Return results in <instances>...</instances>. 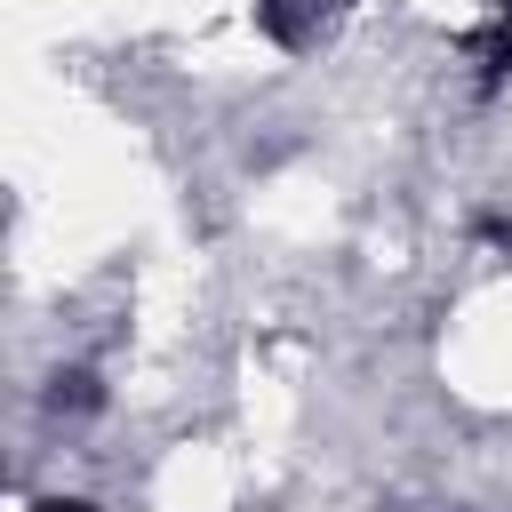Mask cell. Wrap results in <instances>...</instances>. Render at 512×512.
I'll return each instance as SVG.
<instances>
[{"label":"cell","mask_w":512,"mask_h":512,"mask_svg":"<svg viewBox=\"0 0 512 512\" xmlns=\"http://www.w3.org/2000/svg\"><path fill=\"white\" fill-rule=\"evenodd\" d=\"M496 24H512V0H496Z\"/></svg>","instance_id":"cell-4"},{"label":"cell","mask_w":512,"mask_h":512,"mask_svg":"<svg viewBox=\"0 0 512 512\" xmlns=\"http://www.w3.org/2000/svg\"><path fill=\"white\" fill-rule=\"evenodd\" d=\"M32 512H96L88 496H48V504H32Z\"/></svg>","instance_id":"cell-3"},{"label":"cell","mask_w":512,"mask_h":512,"mask_svg":"<svg viewBox=\"0 0 512 512\" xmlns=\"http://www.w3.org/2000/svg\"><path fill=\"white\" fill-rule=\"evenodd\" d=\"M48 408H56V416H88V408H104V392H96L88 368H64V376L48 384Z\"/></svg>","instance_id":"cell-1"},{"label":"cell","mask_w":512,"mask_h":512,"mask_svg":"<svg viewBox=\"0 0 512 512\" xmlns=\"http://www.w3.org/2000/svg\"><path fill=\"white\" fill-rule=\"evenodd\" d=\"M480 240H496V248H512V216H496V208H488V216H480Z\"/></svg>","instance_id":"cell-2"}]
</instances>
